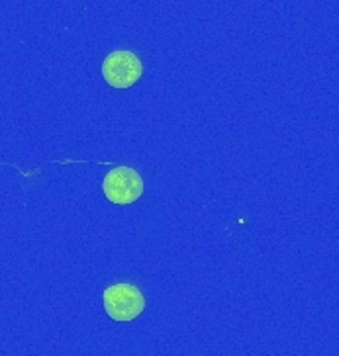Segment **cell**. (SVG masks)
Listing matches in <instances>:
<instances>
[{
  "label": "cell",
  "mask_w": 339,
  "mask_h": 356,
  "mask_svg": "<svg viewBox=\"0 0 339 356\" xmlns=\"http://www.w3.org/2000/svg\"><path fill=\"white\" fill-rule=\"evenodd\" d=\"M104 309L114 321H132L145 309V298L134 284H114L104 290Z\"/></svg>",
  "instance_id": "1"
},
{
  "label": "cell",
  "mask_w": 339,
  "mask_h": 356,
  "mask_svg": "<svg viewBox=\"0 0 339 356\" xmlns=\"http://www.w3.org/2000/svg\"><path fill=\"white\" fill-rule=\"evenodd\" d=\"M102 190L112 204L126 206V204L138 202L139 196L143 194V180L134 168L116 167L104 177Z\"/></svg>",
  "instance_id": "2"
},
{
  "label": "cell",
  "mask_w": 339,
  "mask_h": 356,
  "mask_svg": "<svg viewBox=\"0 0 339 356\" xmlns=\"http://www.w3.org/2000/svg\"><path fill=\"white\" fill-rule=\"evenodd\" d=\"M143 74V67L138 55L132 51H114L102 63V76L114 88H129L138 83Z\"/></svg>",
  "instance_id": "3"
}]
</instances>
